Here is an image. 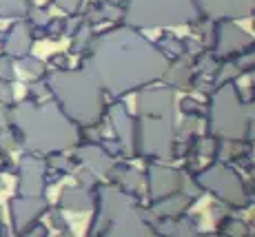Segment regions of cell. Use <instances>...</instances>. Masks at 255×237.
<instances>
[{"label": "cell", "mask_w": 255, "mask_h": 237, "mask_svg": "<svg viewBox=\"0 0 255 237\" xmlns=\"http://www.w3.org/2000/svg\"><path fill=\"white\" fill-rule=\"evenodd\" d=\"M13 73H11V62L7 60V58H0V78H11Z\"/></svg>", "instance_id": "obj_3"}, {"label": "cell", "mask_w": 255, "mask_h": 237, "mask_svg": "<svg viewBox=\"0 0 255 237\" xmlns=\"http://www.w3.org/2000/svg\"><path fill=\"white\" fill-rule=\"evenodd\" d=\"M29 47V38H27V31L22 27H13L9 31L7 40H4V49L9 53H22L24 49Z\"/></svg>", "instance_id": "obj_1"}, {"label": "cell", "mask_w": 255, "mask_h": 237, "mask_svg": "<svg viewBox=\"0 0 255 237\" xmlns=\"http://www.w3.org/2000/svg\"><path fill=\"white\" fill-rule=\"evenodd\" d=\"M2 98H9V89L0 85V100H2Z\"/></svg>", "instance_id": "obj_4"}, {"label": "cell", "mask_w": 255, "mask_h": 237, "mask_svg": "<svg viewBox=\"0 0 255 237\" xmlns=\"http://www.w3.org/2000/svg\"><path fill=\"white\" fill-rule=\"evenodd\" d=\"M22 0H0V16L2 18H11L18 16L22 11Z\"/></svg>", "instance_id": "obj_2"}]
</instances>
